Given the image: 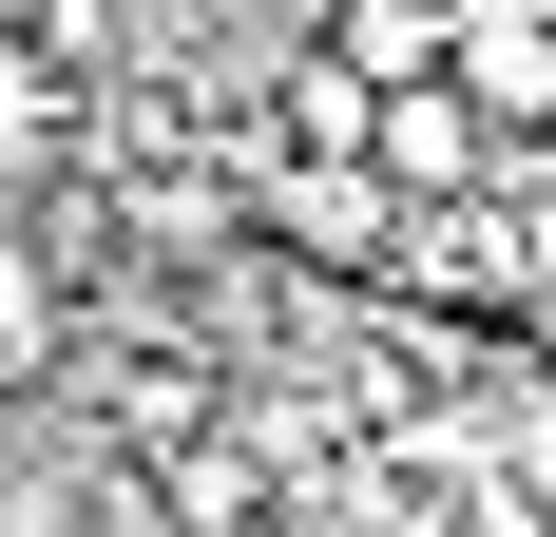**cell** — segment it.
I'll return each instance as SVG.
<instances>
[{"label": "cell", "mask_w": 556, "mask_h": 537, "mask_svg": "<svg viewBox=\"0 0 556 537\" xmlns=\"http://www.w3.org/2000/svg\"><path fill=\"white\" fill-rule=\"evenodd\" d=\"M460 97L500 135H556V20L538 0H460Z\"/></svg>", "instance_id": "cell-2"}, {"label": "cell", "mask_w": 556, "mask_h": 537, "mask_svg": "<svg viewBox=\"0 0 556 537\" xmlns=\"http://www.w3.org/2000/svg\"><path fill=\"white\" fill-rule=\"evenodd\" d=\"M365 173H384L403 212H460V192H480V173H500V115L460 97V77H403V97L365 115Z\"/></svg>", "instance_id": "cell-1"}, {"label": "cell", "mask_w": 556, "mask_h": 537, "mask_svg": "<svg viewBox=\"0 0 556 537\" xmlns=\"http://www.w3.org/2000/svg\"><path fill=\"white\" fill-rule=\"evenodd\" d=\"M538 20H556V0H538Z\"/></svg>", "instance_id": "cell-4"}, {"label": "cell", "mask_w": 556, "mask_h": 537, "mask_svg": "<svg viewBox=\"0 0 556 537\" xmlns=\"http://www.w3.org/2000/svg\"><path fill=\"white\" fill-rule=\"evenodd\" d=\"M0 403H20V384H0Z\"/></svg>", "instance_id": "cell-3"}]
</instances>
